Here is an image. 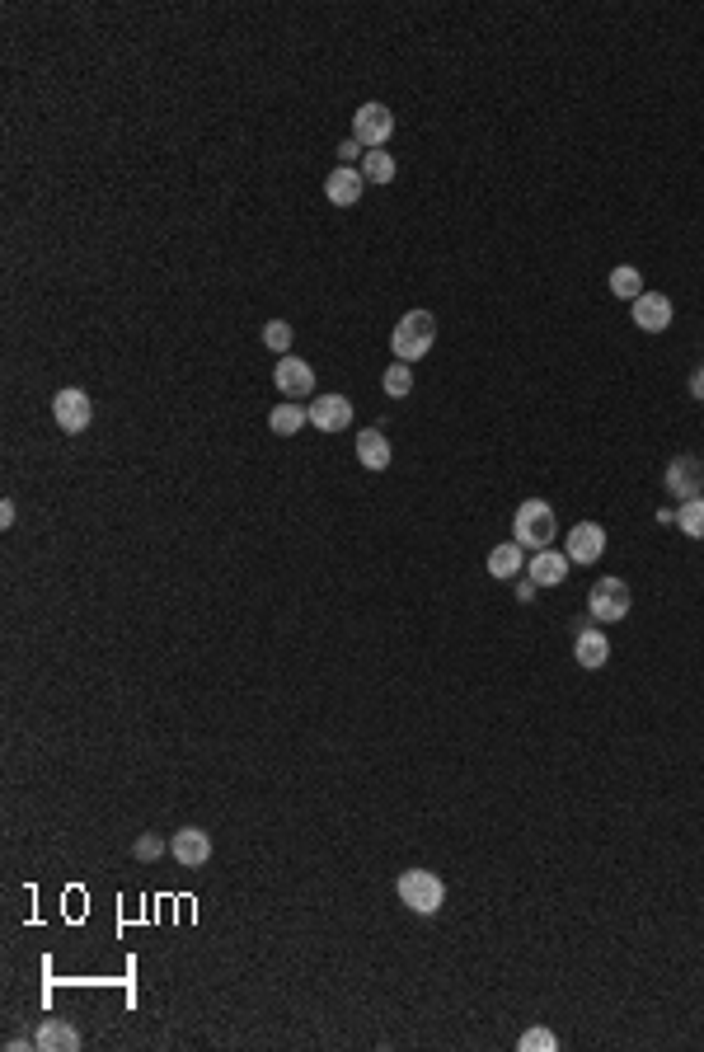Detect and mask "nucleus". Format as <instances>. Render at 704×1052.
I'll return each instance as SVG.
<instances>
[{"label": "nucleus", "instance_id": "obj_11", "mask_svg": "<svg viewBox=\"0 0 704 1052\" xmlns=\"http://www.w3.org/2000/svg\"><path fill=\"white\" fill-rule=\"evenodd\" d=\"M273 381H277V390H282L287 400H306L310 390H315V372H310V362H301V357H291V353L277 362Z\"/></svg>", "mask_w": 704, "mask_h": 1052}, {"label": "nucleus", "instance_id": "obj_20", "mask_svg": "<svg viewBox=\"0 0 704 1052\" xmlns=\"http://www.w3.org/2000/svg\"><path fill=\"white\" fill-rule=\"evenodd\" d=\"M362 179H367V184H390V179H395V155L367 151L362 155Z\"/></svg>", "mask_w": 704, "mask_h": 1052}, {"label": "nucleus", "instance_id": "obj_22", "mask_svg": "<svg viewBox=\"0 0 704 1052\" xmlns=\"http://www.w3.org/2000/svg\"><path fill=\"white\" fill-rule=\"evenodd\" d=\"M672 526H681L690 541H704V498H690V503H681L676 508V522Z\"/></svg>", "mask_w": 704, "mask_h": 1052}, {"label": "nucleus", "instance_id": "obj_23", "mask_svg": "<svg viewBox=\"0 0 704 1052\" xmlns=\"http://www.w3.org/2000/svg\"><path fill=\"white\" fill-rule=\"evenodd\" d=\"M381 386H385V395H390V400H404V395L414 390V372H409V362H395V367L385 372Z\"/></svg>", "mask_w": 704, "mask_h": 1052}, {"label": "nucleus", "instance_id": "obj_24", "mask_svg": "<svg viewBox=\"0 0 704 1052\" xmlns=\"http://www.w3.org/2000/svg\"><path fill=\"white\" fill-rule=\"evenodd\" d=\"M521 1052H559V1034H554V1029H526V1034H521V1043H517Z\"/></svg>", "mask_w": 704, "mask_h": 1052}, {"label": "nucleus", "instance_id": "obj_2", "mask_svg": "<svg viewBox=\"0 0 704 1052\" xmlns=\"http://www.w3.org/2000/svg\"><path fill=\"white\" fill-rule=\"evenodd\" d=\"M432 343H437V315H432V310H409V315L395 325V334H390L395 362H418V357H428Z\"/></svg>", "mask_w": 704, "mask_h": 1052}, {"label": "nucleus", "instance_id": "obj_30", "mask_svg": "<svg viewBox=\"0 0 704 1052\" xmlns=\"http://www.w3.org/2000/svg\"><path fill=\"white\" fill-rule=\"evenodd\" d=\"M0 526H15V503H10V498L0 503Z\"/></svg>", "mask_w": 704, "mask_h": 1052}, {"label": "nucleus", "instance_id": "obj_21", "mask_svg": "<svg viewBox=\"0 0 704 1052\" xmlns=\"http://www.w3.org/2000/svg\"><path fill=\"white\" fill-rule=\"evenodd\" d=\"M611 292L620 296V301H639V296H643V278H639V268H629V263H620V268H611Z\"/></svg>", "mask_w": 704, "mask_h": 1052}, {"label": "nucleus", "instance_id": "obj_18", "mask_svg": "<svg viewBox=\"0 0 704 1052\" xmlns=\"http://www.w3.org/2000/svg\"><path fill=\"white\" fill-rule=\"evenodd\" d=\"M489 573L493 578H517V573H526V555H521V545L517 541H507V545H493L489 550Z\"/></svg>", "mask_w": 704, "mask_h": 1052}, {"label": "nucleus", "instance_id": "obj_1", "mask_svg": "<svg viewBox=\"0 0 704 1052\" xmlns=\"http://www.w3.org/2000/svg\"><path fill=\"white\" fill-rule=\"evenodd\" d=\"M554 531H559V517L545 498H526L517 503V517H512V541L521 550H550L554 545Z\"/></svg>", "mask_w": 704, "mask_h": 1052}, {"label": "nucleus", "instance_id": "obj_15", "mask_svg": "<svg viewBox=\"0 0 704 1052\" xmlns=\"http://www.w3.org/2000/svg\"><path fill=\"white\" fill-rule=\"evenodd\" d=\"M390 437L381 433V428H362L357 433V461H362V470H390Z\"/></svg>", "mask_w": 704, "mask_h": 1052}, {"label": "nucleus", "instance_id": "obj_28", "mask_svg": "<svg viewBox=\"0 0 704 1052\" xmlns=\"http://www.w3.org/2000/svg\"><path fill=\"white\" fill-rule=\"evenodd\" d=\"M690 395H695V400H704V367H695V372H690Z\"/></svg>", "mask_w": 704, "mask_h": 1052}, {"label": "nucleus", "instance_id": "obj_29", "mask_svg": "<svg viewBox=\"0 0 704 1052\" xmlns=\"http://www.w3.org/2000/svg\"><path fill=\"white\" fill-rule=\"evenodd\" d=\"M517 602H536V583H531V578H521L517 583Z\"/></svg>", "mask_w": 704, "mask_h": 1052}, {"label": "nucleus", "instance_id": "obj_5", "mask_svg": "<svg viewBox=\"0 0 704 1052\" xmlns=\"http://www.w3.org/2000/svg\"><path fill=\"white\" fill-rule=\"evenodd\" d=\"M390 137H395V113L385 104H362L352 113V141H362L367 151H381Z\"/></svg>", "mask_w": 704, "mask_h": 1052}, {"label": "nucleus", "instance_id": "obj_4", "mask_svg": "<svg viewBox=\"0 0 704 1052\" xmlns=\"http://www.w3.org/2000/svg\"><path fill=\"white\" fill-rule=\"evenodd\" d=\"M629 583L625 578H597L592 583V592H587V616L597 620V625H615V620L629 616Z\"/></svg>", "mask_w": 704, "mask_h": 1052}, {"label": "nucleus", "instance_id": "obj_6", "mask_svg": "<svg viewBox=\"0 0 704 1052\" xmlns=\"http://www.w3.org/2000/svg\"><path fill=\"white\" fill-rule=\"evenodd\" d=\"M667 494H676L681 503H690V498H700L704 489V461L700 456H690V451H681V456H672L667 461Z\"/></svg>", "mask_w": 704, "mask_h": 1052}, {"label": "nucleus", "instance_id": "obj_9", "mask_svg": "<svg viewBox=\"0 0 704 1052\" xmlns=\"http://www.w3.org/2000/svg\"><path fill=\"white\" fill-rule=\"evenodd\" d=\"M169 851H174V860L184 869H202L212 860V836L202 832V827H179L174 841H169Z\"/></svg>", "mask_w": 704, "mask_h": 1052}, {"label": "nucleus", "instance_id": "obj_26", "mask_svg": "<svg viewBox=\"0 0 704 1052\" xmlns=\"http://www.w3.org/2000/svg\"><path fill=\"white\" fill-rule=\"evenodd\" d=\"M132 855H137V860H160V855H165V841H160L155 832H141L137 846H132Z\"/></svg>", "mask_w": 704, "mask_h": 1052}, {"label": "nucleus", "instance_id": "obj_27", "mask_svg": "<svg viewBox=\"0 0 704 1052\" xmlns=\"http://www.w3.org/2000/svg\"><path fill=\"white\" fill-rule=\"evenodd\" d=\"M362 155H367V146H362V141H343V146H338V165H352V160H362Z\"/></svg>", "mask_w": 704, "mask_h": 1052}, {"label": "nucleus", "instance_id": "obj_14", "mask_svg": "<svg viewBox=\"0 0 704 1052\" xmlns=\"http://www.w3.org/2000/svg\"><path fill=\"white\" fill-rule=\"evenodd\" d=\"M362 188H367V179H362L357 165H338V170L324 179V198L334 202V207H352V202H362Z\"/></svg>", "mask_w": 704, "mask_h": 1052}, {"label": "nucleus", "instance_id": "obj_17", "mask_svg": "<svg viewBox=\"0 0 704 1052\" xmlns=\"http://www.w3.org/2000/svg\"><path fill=\"white\" fill-rule=\"evenodd\" d=\"M573 658H578V667L597 672V667H606V658H611V639L601 635V630H578V639H573Z\"/></svg>", "mask_w": 704, "mask_h": 1052}, {"label": "nucleus", "instance_id": "obj_12", "mask_svg": "<svg viewBox=\"0 0 704 1052\" xmlns=\"http://www.w3.org/2000/svg\"><path fill=\"white\" fill-rule=\"evenodd\" d=\"M568 569H573V559L564 555V550H536V559L526 564V578L536 583V588H559L568 578Z\"/></svg>", "mask_w": 704, "mask_h": 1052}, {"label": "nucleus", "instance_id": "obj_8", "mask_svg": "<svg viewBox=\"0 0 704 1052\" xmlns=\"http://www.w3.org/2000/svg\"><path fill=\"white\" fill-rule=\"evenodd\" d=\"M564 555L573 559V564H597V559L606 555V526H597V522H578V526H568Z\"/></svg>", "mask_w": 704, "mask_h": 1052}, {"label": "nucleus", "instance_id": "obj_19", "mask_svg": "<svg viewBox=\"0 0 704 1052\" xmlns=\"http://www.w3.org/2000/svg\"><path fill=\"white\" fill-rule=\"evenodd\" d=\"M310 423V409H301V400H287V404H277L273 414H268V428H273L277 437H291V433H301Z\"/></svg>", "mask_w": 704, "mask_h": 1052}, {"label": "nucleus", "instance_id": "obj_3", "mask_svg": "<svg viewBox=\"0 0 704 1052\" xmlns=\"http://www.w3.org/2000/svg\"><path fill=\"white\" fill-rule=\"evenodd\" d=\"M395 893H399V902H404L409 912L432 916V912H442L446 883H442V874H432V869H404L399 883H395Z\"/></svg>", "mask_w": 704, "mask_h": 1052}, {"label": "nucleus", "instance_id": "obj_16", "mask_svg": "<svg viewBox=\"0 0 704 1052\" xmlns=\"http://www.w3.org/2000/svg\"><path fill=\"white\" fill-rule=\"evenodd\" d=\"M33 1048L38 1052H76L80 1034L66 1020H43L38 1024V1034H33Z\"/></svg>", "mask_w": 704, "mask_h": 1052}, {"label": "nucleus", "instance_id": "obj_10", "mask_svg": "<svg viewBox=\"0 0 704 1052\" xmlns=\"http://www.w3.org/2000/svg\"><path fill=\"white\" fill-rule=\"evenodd\" d=\"M629 310H634V325L643 329V334H662V329L672 325V301L662 292H643L639 301H629Z\"/></svg>", "mask_w": 704, "mask_h": 1052}, {"label": "nucleus", "instance_id": "obj_13", "mask_svg": "<svg viewBox=\"0 0 704 1052\" xmlns=\"http://www.w3.org/2000/svg\"><path fill=\"white\" fill-rule=\"evenodd\" d=\"M310 423L320 433H343L352 423V400L348 395H320V400L310 404Z\"/></svg>", "mask_w": 704, "mask_h": 1052}, {"label": "nucleus", "instance_id": "obj_25", "mask_svg": "<svg viewBox=\"0 0 704 1052\" xmlns=\"http://www.w3.org/2000/svg\"><path fill=\"white\" fill-rule=\"evenodd\" d=\"M263 343H268L273 353L287 357L291 353V325L287 320H268V325H263Z\"/></svg>", "mask_w": 704, "mask_h": 1052}, {"label": "nucleus", "instance_id": "obj_7", "mask_svg": "<svg viewBox=\"0 0 704 1052\" xmlns=\"http://www.w3.org/2000/svg\"><path fill=\"white\" fill-rule=\"evenodd\" d=\"M52 418H57V428L62 433H85L94 418V404L85 390H57L52 395Z\"/></svg>", "mask_w": 704, "mask_h": 1052}]
</instances>
